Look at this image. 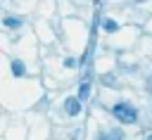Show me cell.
<instances>
[{
  "label": "cell",
  "instance_id": "cell-1",
  "mask_svg": "<svg viewBox=\"0 0 152 140\" xmlns=\"http://www.w3.org/2000/svg\"><path fill=\"white\" fill-rule=\"evenodd\" d=\"M112 114H114V119H119L121 123H133V121L138 119L135 107L128 104V102H116V104L112 107Z\"/></svg>",
  "mask_w": 152,
  "mask_h": 140
},
{
  "label": "cell",
  "instance_id": "cell-2",
  "mask_svg": "<svg viewBox=\"0 0 152 140\" xmlns=\"http://www.w3.org/2000/svg\"><path fill=\"white\" fill-rule=\"evenodd\" d=\"M64 109H66V114H69V116H76V114H81V100H78V97H66V102H64Z\"/></svg>",
  "mask_w": 152,
  "mask_h": 140
},
{
  "label": "cell",
  "instance_id": "cell-3",
  "mask_svg": "<svg viewBox=\"0 0 152 140\" xmlns=\"http://www.w3.org/2000/svg\"><path fill=\"white\" fill-rule=\"evenodd\" d=\"M124 138V131L121 128H112V131H104L97 135V140H121Z\"/></svg>",
  "mask_w": 152,
  "mask_h": 140
},
{
  "label": "cell",
  "instance_id": "cell-4",
  "mask_svg": "<svg viewBox=\"0 0 152 140\" xmlns=\"http://www.w3.org/2000/svg\"><path fill=\"white\" fill-rule=\"evenodd\" d=\"M10 69H12L14 76H24V74H26V66H24V62H19V59H14V62L10 64Z\"/></svg>",
  "mask_w": 152,
  "mask_h": 140
},
{
  "label": "cell",
  "instance_id": "cell-5",
  "mask_svg": "<svg viewBox=\"0 0 152 140\" xmlns=\"http://www.w3.org/2000/svg\"><path fill=\"white\" fill-rule=\"evenodd\" d=\"M102 28H104L107 33H114V31H119V21H114V19H104V21H102Z\"/></svg>",
  "mask_w": 152,
  "mask_h": 140
},
{
  "label": "cell",
  "instance_id": "cell-6",
  "mask_svg": "<svg viewBox=\"0 0 152 140\" xmlns=\"http://www.w3.org/2000/svg\"><path fill=\"white\" fill-rule=\"evenodd\" d=\"M2 24H5L7 28H19V26H21V19H17V17H7Z\"/></svg>",
  "mask_w": 152,
  "mask_h": 140
},
{
  "label": "cell",
  "instance_id": "cell-7",
  "mask_svg": "<svg viewBox=\"0 0 152 140\" xmlns=\"http://www.w3.org/2000/svg\"><path fill=\"white\" fill-rule=\"evenodd\" d=\"M88 93H90V83H81V88H78V100H86Z\"/></svg>",
  "mask_w": 152,
  "mask_h": 140
},
{
  "label": "cell",
  "instance_id": "cell-8",
  "mask_svg": "<svg viewBox=\"0 0 152 140\" xmlns=\"http://www.w3.org/2000/svg\"><path fill=\"white\" fill-rule=\"evenodd\" d=\"M76 64H78V62H76L74 57H66V59H64V66H66V69H74Z\"/></svg>",
  "mask_w": 152,
  "mask_h": 140
},
{
  "label": "cell",
  "instance_id": "cell-9",
  "mask_svg": "<svg viewBox=\"0 0 152 140\" xmlns=\"http://www.w3.org/2000/svg\"><path fill=\"white\" fill-rule=\"evenodd\" d=\"M147 140H152V133H150V135H147Z\"/></svg>",
  "mask_w": 152,
  "mask_h": 140
},
{
  "label": "cell",
  "instance_id": "cell-10",
  "mask_svg": "<svg viewBox=\"0 0 152 140\" xmlns=\"http://www.w3.org/2000/svg\"><path fill=\"white\" fill-rule=\"evenodd\" d=\"M140 2H142V0H140Z\"/></svg>",
  "mask_w": 152,
  "mask_h": 140
}]
</instances>
